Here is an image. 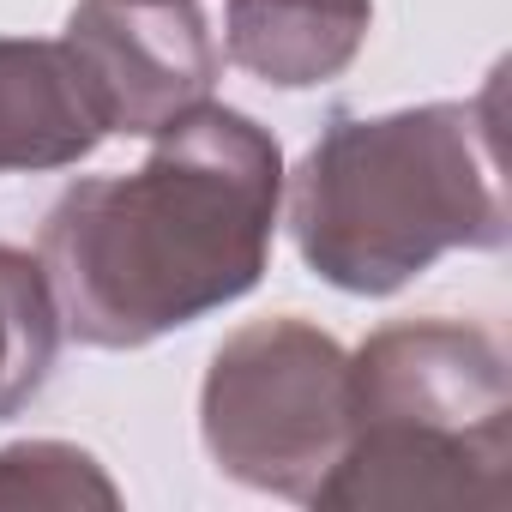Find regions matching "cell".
<instances>
[{
    "mask_svg": "<svg viewBox=\"0 0 512 512\" xmlns=\"http://www.w3.org/2000/svg\"><path fill=\"white\" fill-rule=\"evenodd\" d=\"M368 37V0H229V61L266 85L302 91L356 61Z\"/></svg>",
    "mask_w": 512,
    "mask_h": 512,
    "instance_id": "obj_7",
    "label": "cell"
},
{
    "mask_svg": "<svg viewBox=\"0 0 512 512\" xmlns=\"http://www.w3.org/2000/svg\"><path fill=\"white\" fill-rule=\"evenodd\" d=\"M500 85L476 103H428L380 121H332L290 187L302 260L356 296H386L452 247L506 241Z\"/></svg>",
    "mask_w": 512,
    "mask_h": 512,
    "instance_id": "obj_2",
    "label": "cell"
},
{
    "mask_svg": "<svg viewBox=\"0 0 512 512\" xmlns=\"http://www.w3.org/2000/svg\"><path fill=\"white\" fill-rule=\"evenodd\" d=\"M61 43L79 55L109 133L151 139L199 109L217 79L199 0H79Z\"/></svg>",
    "mask_w": 512,
    "mask_h": 512,
    "instance_id": "obj_5",
    "label": "cell"
},
{
    "mask_svg": "<svg viewBox=\"0 0 512 512\" xmlns=\"http://www.w3.org/2000/svg\"><path fill=\"white\" fill-rule=\"evenodd\" d=\"M133 175L79 181L43 223V278L73 338L97 350L151 344L266 272L284 157L247 115L199 103Z\"/></svg>",
    "mask_w": 512,
    "mask_h": 512,
    "instance_id": "obj_1",
    "label": "cell"
},
{
    "mask_svg": "<svg viewBox=\"0 0 512 512\" xmlns=\"http://www.w3.org/2000/svg\"><path fill=\"white\" fill-rule=\"evenodd\" d=\"M0 500L7 506H73V500H97L115 506V488L97 476V464L73 446H13L0 452Z\"/></svg>",
    "mask_w": 512,
    "mask_h": 512,
    "instance_id": "obj_9",
    "label": "cell"
},
{
    "mask_svg": "<svg viewBox=\"0 0 512 512\" xmlns=\"http://www.w3.org/2000/svg\"><path fill=\"white\" fill-rule=\"evenodd\" d=\"M103 139V103L67 43L0 37V175L79 163Z\"/></svg>",
    "mask_w": 512,
    "mask_h": 512,
    "instance_id": "obj_6",
    "label": "cell"
},
{
    "mask_svg": "<svg viewBox=\"0 0 512 512\" xmlns=\"http://www.w3.org/2000/svg\"><path fill=\"white\" fill-rule=\"evenodd\" d=\"M61 314L43 278V260L0 247V416H13L55 362Z\"/></svg>",
    "mask_w": 512,
    "mask_h": 512,
    "instance_id": "obj_8",
    "label": "cell"
},
{
    "mask_svg": "<svg viewBox=\"0 0 512 512\" xmlns=\"http://www.w3.org/2000/svg\"><path fill=\"white\" fill-rule=\"evenodd\" d=\"M512 392L482 326L404 320L350 362V446L320 506H506Z\"/></svg>",
    "mask_w": 512,
    "mask_h": 512,
    "instance_id": "obj_3",
    "label": "cell"
},
{
    "mask_svg": "<svg viewBox=\"0 0 512 512\" xmlns=\"http://www.w3.org/2000/svg\"><path fill=\"white\" fill-rule=\"evenodd\" d=\"M205 446L253 488L314 500L350 446V356L302 320L235 332L205 380Z\"/></svg>",
    "mask_w": 512,
    "mask_h": 512,
    "instance_id": "obj_4",
    "label": "cell"
}]
</instances>
